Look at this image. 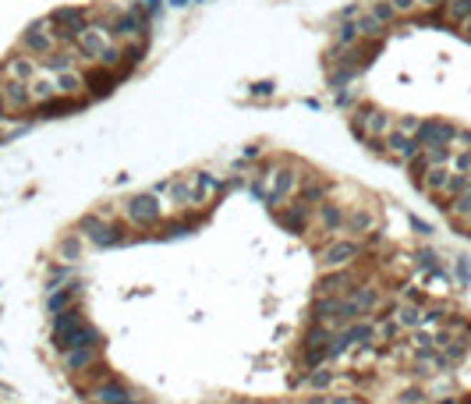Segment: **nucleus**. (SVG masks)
<instances>
[{
  "instance_id": "1",
  "label": "nucleus",
  "mask_w": 471,
  "mask_h": 404,
  "mask_svg": "<svg viewBox=\"0 0 471 404\" xmlns=\"http://www.w3.org/2000/svg\"><path fill=\"white\" fill-rule=\"evenodd\" d=\"M46 21L54 25V36H57V43H64V46H75V43H78V36L89 29V11H86V7H57V11H54Z\"/></svg>"
},
{
  "instance_id": "2",
  "label": "nucleus",
  "mask_w": 471,
  "mask_h": 404,
  "mask_svg": "<svg viewBox=\"0 0 471 404\" xmlns=\"http://www.w3.org/2000/svg\"><path fill=\"white\" fill-rule=\"evenodd\" d=\"M351 124H355V131H358L362 138H373V142L386 138V135L393 131V117H390L386 110L373 106V103H362V106L351 113Z\"/></svg>"
},
{
  "instance_id": "3",
  "label": "nucleus",
  "mask_w": 471,
  "mask_h": 404,
  "mask_svg": "<svg viewBox=\"0 0 471 404\" xmlns=\"http://www.w3.org/2000/svg\"><path fill=\"white\" fill-rule=\"evenodd\" d=\"M86 326V315H82V305H71V308H64V312H57L54 315V326H50V340H54V348L64 355L68 348H71V337L78 333Z\"/></svg>"
},
{
  "instance_id": "4",
  "label": "nucleus",
  "mask_w": 471,
  "mask_h": 404,
  "mask_svg": "<svg viewBox=\"0 0 471 404\" xmlns=\"http://www.w3.org/2000/svg\"><path fill=\"white\" fill-rule=\"evenodd\" d=\"M457 131H461L457 124H450V121H443V117H429V121H422L415 142H418L422 149H440V146H450V149H454Z\"/></svg>"
},
{
  "instance_id": "5",
  "label": "nucleus",
  "mask_w": 471,
  "mask_h": 404,
  "mask_svg": "<svg viewBox=\"0 0 471 404\" xmlns=\"http://www.w3.org/2000/svg\"><path fill=\"white\" fill-rule=\"evenodd\" d=\"M358 256H362V241H355V238H333L330 245H323L319 263H323V270H348Z\"/></svg>"
},
{
  "instance_id": "6",
  "label": "nucleus",
  "mask_w": 471,
  "mask_h": 404,
  "mask_svg": "<svg viewBox=\"0 0 471 404\" xmlns=\"http://www.w3.org/2000/svg\"><path fill=\"white\" fill-rule=\"evenodd\" d=\"M78 231H82V238H86V241H93L96 248H110V245H121V241L128 238L117 223H106V220H103V216H96V213L82 216Z\"/></svg>"
},
{
  "instance_id": "7",
  "label": "nucleus",
  "mask_w": 471,
  "mask_h": 404,
  "mask_svg": "<svg viewBox=\"0 0 471 404\" xmlns=\"http://www.w3.org/2000/svg\"><path fill=\"white\" fill-rule=\"evenodd\" d=\"M54 25L50 21H32L25 32H21V54H29V57H50L54 50H57V36L50 32Z\"/></svg>"
},
{
  "instance_id": "8",
  "label": "nucleus",
  "mask_w": 471,
  "mask_h": 404,
  "mask_svg": "<svg viewBox=\"0 0 471 404\" xmlns=\"http://www.w3.org/2000/svg\"><path fill=\"white\" fill-rule=\"evenodd\" d=\"M124 213H128V223H138V227H153L163 220V202L156 199L153 192L146 196H131L124 202Z\"/></svg>"
},
{
  "instance_id": "9",
  "label": "nucleus",
  "mask_w": 471,
  "mask_h": 404,
  "mask_svg": "<svg viewBox=\"0 0 471 404\" xmlns=\"http://www.w3.org/2000/svg\"><path fill=\"white\" fill-rule=\"evenodd\" d=\"M89 401L93 404H149L138 390H131V387L121 383V380H103L99 387L89 390Z\"/></svg>"
},
{
  "instance_id": "10",
  "label": "nucleus",
  "mask_w": 471,
  "mask_h": 404,
  "mask_svg": "<svg viewBox=\"0 0 471 404\" xmlns=\"http://www.w3.org/2000/svg\"><path fill=\"white\" fill-rule=\"evenodd\" d=\"M383 146H386V153H390V156H393L397 163H407V167H411V163H415V160L422 156V146H418V142H415L411 135L397 131V128H393V131H390V135L383 138Z\"/></svg>"
},
{
  "instance_id": "11",
  "label": "nucleus",
  "mask_w": 471,
  "mask_h": 404,
  "mask_svg": "<svg viewBox=\"0 0 471 404\" xmlns=\"http://www.w3.org/2000/svg\"><path fill=\"white\" fill-rule=\"evenodd\" d=\"M355 288L358 284L348 270H326V277H319V284H315V298H344Z\"/></svg>"
},
{
  "instance_id": "12",
  "label": "nucleus",
  "mask_w": 471,
  "mask_h": 404,
  "mask_svg": "<svg viewBox=\"0 0 471 404\" xmlns=\"http://www.w3.org/2000/svg\"><path fill=\"white\" fill-rule=\"evenodd\" d=\"M344 223H348V213H344V206H337V202H319V209H315V227L333 241L340 231H344Z\"/></svg>"
},
{
  "instance_id": "13",
  "label": "nucleus",
  "mask_w": 471,
  "mask_h": 404,
  "mask_svg": "<svg viewBox=\"0 0 471 404\" xmlns=\"http://www.w3.org/2000/svg\"><path fill=\"white\" fill-rule=\"evenodd\" d=\"M0 93H4V106H7V113H25V110L36 106L32 93H29V82H14V79H7V82L0 86Z\"/></svg>"
},
{
  "instance_id": "14",
  "label": "nucleus",
  "mask_w": 471,
  "mask_h": 404,
  "mask_svg": "<svg viewBox=\"0 0 471 404\" xmlns=\"http://www.w3.org/2000/svg\"><path fill=\"white\" fill-rule=\"evenodd\" d=\"M294 188H298V174L290 167H273V188L266 192V202L270 206H283V202H290Z\"/></svg>"
},
{
  "instance_id": "15",
  "label": "nucleus",
  "mask_w": 471,
  "mask_h": 404,
  "mask_svg": "<svg viewBox=\"0 0 471 404\" xmlns=\"http://www.w3.org/2000/svg\"><path fill=\"white\" fill-rule=\"evenodd\" d=\"M106 46H110V36L99 32V29H93V25H89V29L78 36V43H75L78 57H82V61H96V64H99V57L106 54Z\"/></svg>"
},
{
  "instance_id": "16",
  "label": "nucleus",
  "mask_w": 471,
  "mask_h": 404,
  "mask_svg": "<svg viewBox=\"0 0 471 404\" xmlns=\"http://www.w3.org/2000/svg\"><path fill=\"white\" fill-rule=\"evenodd\" d=\"M78 298H82V284H78V281H68V284H61V288H50V295H46V312L57 315V312L78 305Z\"/></svg>"
},
{
  "instance_id": "17",
  "label": "nucleus",
  "mask_w": 471,
  "mask_h": 404,
  "mask_svg": "<svg viewBox=\"0 0 471 404\" xmlns=\"http://www.w3.org/2000/svg\"><path fill=\"white\" fill-rule=\"evenodd\" d=\"M39 71H43V68H39L36 57H29V54H14V57H7V64H4V75L14 79V82H32Z\"/></svg>"
},
{
  "instance_id": "18",
  "label": "nucleus",
  "mask_w": 471,
  "mask_h": 404,
  "mask_svg": "<svg viewBox=\"0 0 471 404\" xmlns=\"http://www.w3.org/2000/svg\"><path fill=\"white\" fill-rule=\"evenodd\" d=\"M99 358V348L96 344H78L71 351H64V369L68 373H89Z\"/></svg>"
},
{
  "instance_id": "19",
  "label": "nucleus",
  "mask_w": 471,
  "mask_h": 404,
  "mask_svg": "<svg viewBox=\"0 0 471 404\" xmlns=\"http://www.w3.org/2000/svg\"><path fill=\"white\" fill-rule=\"evenodd\" d=\"M86 75V89L93 93V96H106V93H113V86H117V75L110 71V68H103V64H93L89 71H82Z\"/></svg>"
},
{
  "instance_id": "20",
  "label": "nucleus",
  "mask_w": 471,
  "mask_h": 404,
  "mask_svg": "<svg viewBox=\"0 0 471 404\" xmlns=\"http://www.w3.org/2000/svg\"><path fill=\"white\" fill-rule=\"evenodd\" d=\"M138 32H146V21L138 11H128V14H117L113 21V36L124 39V43H138Z\"/></svg>"
},
{
  "instance_id": "21",
  "label": "nucleus",
  "mask_w": 471,
  "mask_h": 404,
  "mask_svg": "<svg viewBox=\"0 0 471 404\" xmlns=\"http://www.w3.org/2000/svg\"><path fill=\"white\" fill-rule=\"evenodd\" d=\"M344 231H348V234H355V238H362V234L376 231V213H373L369 206H355V209L348 213V223H344Z\"/></svg>"
},
{
  "instance_id": "22",
  "label": "nucleus",
  "mask_w": 471,
  "mask_h": 404,
  "mask_svg": "<svg viewBox=\"0 0 471 404\" xmlns=\"http://www.w3.org/2000/svg\"><path fill=\"white\" fill-rule=\"evenodd\" d=\"M277 216H280V223H287L294 234L308 231V202H283Z\"/></svg>"
},
{
  "instance_id": "23",
  "label": "nucleus",
  "mask_w": 471,
  "mask_h": 404,
  "mask_svg": "<svg viewBox=\"0 0 471 404\" xmlns=\"http://www.w3.org/2000/svg\"><path fill=\"white\" fill-rule=\"evenodd\" d=\"M57 79V93L61 96H71V100H82V93H86V75L82 71H61V75H54Z\"/></svg>"
},
{
  "instance_id": "24",
  "label": "nucleus",
  "mask_w": 471,
  "mask_h": 404,
  "mask_svg": "<svg viewBox=\"0 0 471 404\" xmlns=\"http://www.w3.org/2000/svg\"><path fill=\"white\" fill-rule=\"evenodd\" d=\"M450 167H429L422 178H418V188H425V192H432V196H443L447 192V181H450Z\"/></svg>"
},
{
  "instance_id": "25",
  "label": "nucleus",
  "mask_w": 471,
  "mask_h": 404,
  "mask_svg": "<svg viewBox=\"0 0 471 404\" xmlns=\"http://www.w3.org/2000/svg\"><path fill=\"white\" fill-rule=\"evenodd\" d=\"M78 61V50H54L50 57H43V71L46 75H61V71H71Z\"/></svg>"
},
{
  "instance_id": "26",
  "label": "nucleus",
  "mask_w": 471,
  "mask_h": 404,
  "mask_svg": "<svg viewBox=\"0 0 471 404\" xmlns=\"http://www.w3.org/2000/svg\"><path fill=\"white\" fill-rule=\"evenodd\" d=\"M29 93H32L36 103H46V100H54V96H61V93H57V79L46 75V71H39V75L29 82Z\"/></svg>"
},
{
  "instance_id": "27",
  "label": "nucleus",
  "mask_w": 471,
  "mask_h": 404,
  "mask_svg": "<svg viewBox=\"0 0 471 404\" xmlns=\"http://www.w3.org/2000/svg\"><path fill=\"white\" fill-rule=\"evenodd\" d=\"M57 259H64V263H78L82 259V231L57 241Z\"/></svg>"
},
{
  "instance_id": "28",
  "label": "nucleus",
  "mask_w": 471,
  "mask_h": 404,
  "mask_svg": "<svg viewBox=\"0 0 471 404\" xmlns=\"http://www.w3.org/2000/svg\"><path fill=\"white\" fill-rule=\"evenodd\" d=\"M358 39H362L358 25H355V21H344V25L337 29V36H333V46H337V50H351Z\"/></svg>"
},
{
  "instance_id": "29",
  "label": "nucleus",
  "mask_w": 471,
  "mask_h": 404,
  "mask_svg": "<svg viewBox=\"0 0 471 404\" xmlns=\"http://www.w3.org/2000/svg\"><path fill=\"white\" fill-rule=\"evenodd\" d=\"M443 11H447V18H450L454 25H465L471 18V0H447Z\"/></svg>"
},
{
  "instance_id": "30",
  "label": "nucleus",
  "mask_w": 471,
  "mask_h": 404,
  "mask_svg": "<svg viewBox=\"0 0 471 404\" xmlns=\"http://www.w3.org/2000/svg\"><path fill=\"white\" fill-rule=\"evenodd\" d=\"M191 185H195V196H198V199H202V196H213V192L220 188V181H216L209 171H198V174L191 178Z\"/></svg>"
},
{
  "instance_id": "31",
  "label": "nucleus",
  "mask_w": 471,
  "mask_h": 404,
  "mask_svg": "<svg viewBox=\"0 0 471 404\" xmlns=\"http://www.w3.org/2000/svg\"><path fill=\"white\" fill-rule=\"evenodd\" d=\"M355 25H358L362 39H379V36H383V29H386V25H379L373 14H362V18H355Z\"/></svg>"
},
{
  "instance_id": "32",
  "label": "nucleus",
  "mask_w": 471,
  "mask_h": 404,
  "mask_svg": "<svg viewBox=\"0 0 471 404\" xmlns=\"http://www.w3.org/2000/svg\"><path fill=\"white\" fill-rule=\"evenodd\" d=\"M369 14L376 18L379 25H393V21H397V11H393V4H390V0H376V4L369 7Z\"/></svg>"
},
{
  "instance_id": "33",
  "label": "nucleus",
  "mask_w": 471,
  "mask_h": 404,
  "mask_svg": "<svg viewBox=\"0 0 471 404\" xmlns=\"http://www.w3.org/2000/svg\"><path fill=\"white\" fill-rule=\"evenodd\" d=\"M450 213L471 223V188H465L461 196H454V199H450Z\"/></svg>"
},
{
  "instance_id": "34",
  "label": "nucleus",
  "mask_w": 471,
  "mask_h": 404,
  "mask_svg": "<svg viewBox=\"0 0 471 404\" xmlns=\"http://www.w3.org/2000/svg\"><path fill=\"white\" fill-rule=\"evenodd\" d=\"M171 192H174V199H178V206H181V209H185V206H195V202H198V196H195V185H185V181H174V185H171Z\"/></svg>"
},
{
  "instance_id": "35",
  "label": "nucleus",
  "mask_w": 471,
  "mask_h": 404,
  "mask_svg": "<svg viewBox=\"0 0 471 404\" xmlns=\"http://www.w3.org/2000/svg\"><path fill=\"white\" fill-rule=\"evenodd\" d=\"M397 323L415 330V326H422V312H418L415 305H404V308H397Z\"/></svg>"
},
{
  "instance_id": "36",
  "label": "nucleus",
  "mask_w": 471,
  "mask_h": 404,
  "mask_svg": "<svg viewBox=\"0 0 471 404\" xmlns=\"http://www.w3.org/2000/svg\"><path fill=\"white\" fill-rule=\"evenodd\" d=\"M333 383V373L326 369V365H319V369H312V376H308V387L312 390H326Z\"/></svg>"
},
{
  "instance_id": "37",
  "label": "nucleus",
  "mask_w": 471,
  "mask_h": 404,
  "mask_svg": "<svg viewBox=\"0 0 471 404\" xmlns=\"http://www.w3.org/2000/svg\"><path fill=\"white\" fill-rule=\"evenodd\" d=\"M454 273H457L461 288H471V259H468V256H457V263H454Z\"/></svg>"
},
{
  "instance_id": "38",
  "label": "nucleus",
  "mask_w": 471,
  "mask_h": 404,
  "mask_svg": "<svg viewBox=\"0 0 471 404\" xmlns=\"http://www.w3.org/2000/svg\"><path fill=\"white\" fill-rule=\"evenodd\" d=\"M450 171H457V174H471V146L468 149H461V153H454Z\"/></svg>"
},
{
  "instance_id": "39",
  "label": "nucleus",
  "mask_w": 471,
  "mask_h": 404,
  "mask_svg": "<svg viewBox=\"0 0 471 404\" xmlns=\"http://www.w3.org/2000/svg\"><path fill=\"white\" fill-rule=\"evenodd\" d=\"M393 128H397V131H404V135H411V138H415V135H418V128H422V117H400V121H397V124H393Z\"/></svg>"
},
{
  "instance_id": "40",
  "label": "nucleus",
  "mask_w": 471,
  "mask_h": 404,
  "mask_svg": "<svg viewBox=\"0 0 471 404\" xmlns=\"http://www.w3.org/2000/svg\"><path fill=\"white\" fill-rule=\"evenodd\" d=\"M390 4H393V11H397V14H411V11L418 7V0H390Z\"/></svg>"
},
{
  "instance_id": "41",
  "label": "nucleus",
  "mask_w": 471,
  "mask_h": 404,
  "mask_svg": "<svg viewBox=\"0 0 471 404\" xmlns=\"http://www.w3.org/2000/svg\"><path fill=\"white\" fill-rule=\"evenodd\" d=\"M411 227H415V234H422V238L432 234V223H425V220H418V216H411Z\"/></svg>"
},
{
  "instance_id": "42",
  "label": "nucleus",
  "mask_w": 471,
  "mask_h": 404,
  "mask_svg": "<svg viewBox=\"0 0 471 404\" xmlns=\"http://www.w3.org/2000/svg\"><path fill=\"white\" fill-rule=\"evenodd\" d=\"M252 96H273V82H255L252 86Z\"/></svg>"
},
{
  "instance_id": "43",
  "label": "nucleus",
  "mask_w": 471,
  "mask_h": 404,
  "mask_svg": "<svg viewBox=\"0 0 471 404\" xmlns=\"http://www.w3.org/2000/svg\"><path fill=\"white\" fill-rule=\"evenodd\" d=\"M418 401H422V394H418V390H407V394L400 398V404H418Z\"/></svg>"
},
{
  "instance_id": "44",
  "label": "nucleus",
  "mask_w": 471,
  "mask_h": 404,
  "mask_svg": "<svg viewBox=\"0 0 471 404\" xmlns=\"http://www.w3.org/2000/svg\"><path fill=\"white\" fill-rule=\"evenodd\" d=\"M355 11H358V7H355V4H348V7H344V11H340V18H344V21H348V18H355Z\"/></svg>"
},
{
  "instance_id": "45",
  "label": "nucleus",
  "mask_w": 471,
  "mask_h": 404,
  "mask_svg": "<svg viewBox=\"0 0 471 404\" xmlns=\"http://www.w3.org/2000/svg\"><path fill=\"white\" fill-rule=\"evenodd\" d=\"M418 4H422V7H432V11H436V7H443L447 0H418Z\"/></svg>"
},
{
  "instance_id": "46",
  "label": "nucleus",
  "mask_w": 471,
  "mask_h": 404,
  "mask_svg": "<svg viewBox=\"0 0 471 404\" xmlns=\"http://www.w3.org/2000/svg\"><path fill=\"white\" fill-rule=\"evenodd\" d=\"M461 29H465V36H468V39H471V18H468V21H465V25H461Z\"/></svg>"
},
{
  "instance_id": "47",
  "label": "nucleus",
  "mask_w": 471,
  "mask_h": 404,
  "mask_svg": "<svg viewBox=\"0 0 471 404\" xmlns=\"http://www.w3.org/2000/svg\"><path fill=\"white\" fill-rule=\"evenodd\" d=\"M4 113H7V106H4V93H0V117H4Z\"/></svg>"
},
{
  "instance_id": "48",
  "label": "nucleus",
  "mask_w": 471,
  "mask_h": 404,
  "mask_svg": "<svg viewBox=\"0 0 471 404\" xmlns=\"http://www.w3.org/2000/svg\"><path fill=\"white\" fill-rule=\"evenodd\" d=\"M171 4H174V7H185V4H188V0H171Z\"/></svg>"
},
{
  "instance_id": "49",
  "label": "nucleus",
  "mask_w": 471,
  "mask_h": 404,
  "mask_svg": "<svg viewBox=\"0 0 471 404\" xmlns=\"http://www.w3.org/2000/svg\"><path fill=\"white\" fill-rule=\"evenodd\" d=\"M348 404H355V401H348Z\"/></svg>"
}]
</instances>
